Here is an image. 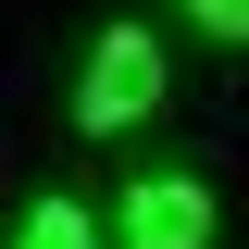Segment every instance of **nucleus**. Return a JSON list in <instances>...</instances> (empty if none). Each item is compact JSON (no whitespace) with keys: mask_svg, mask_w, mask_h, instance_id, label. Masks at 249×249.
<instances>
[{"mask_svg":"<svg viewBox=\"0 0 249 249\" xmlns=\"http://www.w3.org/2000/svg\"><path fill=\"white\" fill-rule=\"evenodd\" d=\"M150 100H162V37H150V25H112V37H88V75H75V124H88V137H124Z\"/></svg>","mask_w":249,"mask_h":249,"instance_id":"nucleus-1","label":"nucleus"},{"mask_svg":"<svg viewBox=\"0 0 249 249\" xmlns=\"http://www.w3.org/2000/svg\"><path fill=\"white\" fill-rule=\"evenodd\" d=\"M13 249H100V224H88V199H25Z\"/></svg>","mask_w":249,"mask_h":249,"instance_id":"nucleus-3","label":"nucleus"},{"mask_svg":"<svg viewBox=\"0 0 249 249\" xmlns=\"http://www.w3.org/2000/svg\"><path fill=\"white\" fill-rule=\"evenodd\" d=\"M199 37H224V50H249V0H175Z\"/></svg>","mask_w":249,"mask_h":249,"instance_id":"nucleus-4","label":"nucleus"},{"mask_svg":"<svg viewBox=\"0 0 249 249\" xmlns=\"http://www.w3.org/2000/svg\"><path fill=\"white\" fill-rule=\"evenodd\" d=\"M112 237L124 249H212V187H199V175H137Z\"/></svg>","mask_w":249,"mask_h":249,"instance_id":"nucleus-2","label":"nucleus"}]
</instances>
